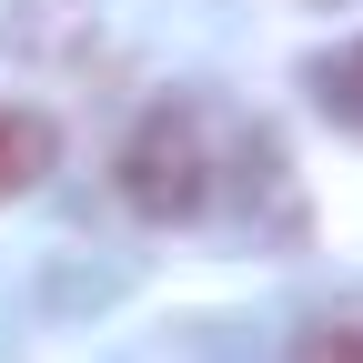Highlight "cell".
Listing matches in <instances>:
<instances>
[{"label":"cell","instance_id":"cell-1","mask_svg":"<svg viewBox=\"0 0 363 363\" xmlns=\"http://www.w3.org/2000/svg\"><path fill=\"white\" fill-rule=\"evenodd\" d=\"M262 152H272L262 131H242L212 101H152L131 121V142H121V202L142 222H202V212H222V192Z\"/></svg>","mask_w":363,"mask_h":363},{"label":"cell","instance_id":"cell-2","mask_svg":"<svg viewBox=\"0 0 363 363\" xmlns=\"http://www.w3.org/2000/svg\"><path fill=\"white\" fill-rule=\"evenodd\" d=\"M51 162H61V131H51V111L0 101V202L40 192V172H51Z\"/></svg>","mask_w":363,"mask_h":363},{"label":"cell","instance_id":"cell-3","mask_svg":"<svg viewBox=\"0 0 363 363\" xmlns=\"http://www.w3.org/2000/svg\"><path fill=\"white\" fill-rule=\"evenodd\" d=\"M293 363H363V303H333L293 333Z\"/></svg>","mask_w":363,"mask_h":363},{"label":"cell","instance_id":"cell-4","mask_svg":"<svg viewBox=\"0 0 363 363\" xmlns=\"http://www.w3.org/2000/svg\"><path fill=\"white\" fill-rule=\"evenodd\" d=\"M323 101H333V121H353V131H363V40L323 61Z\"/></svg>","mask_w":363,"mask_h":363}]
</instances>
